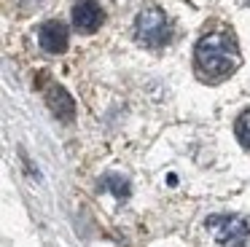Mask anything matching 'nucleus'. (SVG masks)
Segmentation results:
<instances>
[{
    "label": "nucleus",
    "mask_w": 250,
    "mask_h": 247,
    "mask_svg": "<svg viewBox=\"0 0 250 247\" xmlns=\"http://www.w3.org/2000/svg\"><path fill=\"white\" fill-rule=\"evenodd\" d=\"M196 67L205 78L210 81H221L226 75H231L234 70L239 67V48L234 35L218 30V32H207V35L199 38L196 43Z\"/></svg>",
    "instance_id": "1"
},
{
    "label": "nucleus",
    "mask_w": 250,
    "mask_h": 247,
    "mask_svg": "<svg viewBox=\"0 0 250 247\" xmlns=\"http://www.w3.org/2000/svg\"><path fill=\"white\" fill-rule=\"evenodd\" d=\"M135 38L137 43H143L146 48H162L172 38V24H169L167 14L156 5L143 8L135 19Z\"/></svg>",
    "instance_id": "2"
},
{
    "label": "nucleus",
    "mask_w": 250,
    "mask_h": 247,
    "mask_svg": "<svg viewBox=\"0 0 250 247\" xmlns=\"http://www.w3.org/2000/svg\"><path fill=\"white\" fill-rule=\"evenodd\" d=\"M207 228L223 247H242L250 236V223L239 215H212L207 218Z\"/></svg>",
    "instance_id": "3"
},
{
    "label": "nucleus",
    "mask_w": 250,
    "mask_h": 247,
    "mask_svg": "<svg viewBox=\"0 0 250 247\" xmlns=\"http://www.w3.org/2000/svg\"><path fill=\"white\" fill-rule=\"evenodd\" d=\"M70 14H73V27L78 32H86V35L100 30V24L105 21V11L100 8L97 0H78Z\"/></svg>",
    "instance_id": "4"
},
{
    "label": "nucleus",
    "mask_w": 250,
    "mask_h": 247,
    "mask_svg": "<svg viewBox=\"0 0 250 247\" xmlns=\"http://www.w3.org/2000/svg\"><path fill=\"white\" fill-rule=\"evenodd\" d=\"M38 43L43 51L49 54H62L67 48V43H70V35H67V27L62 24V21L51 19V21H43L38 30Z\"/></svg>",
    "instance_id": "5"
},
{
    "label": "nucleus",
    "mask_w": 250,
    "mask_h": 247,
    "mask_svg": "<svg viewBox=\"0 0 250 247\" xmlns=\"http://www.w3.org/2000/svg\"><path fill=\"white\" fill-rule=\"evenodd\" d=\"M46 102H49L51 113H54L57 118H62V121H70L73 116H76V102H73V97L67 94L62 86H51L49 91H46Z\"/></svg>",
    "instance_id": "6"
},
{
    "label": "nucleus",
    "mask_w": 250,
    "mask_h": 247,
    "mask_svg": "<svg viewBox=\"0 0 250 247\" xmlns=\"http://www.w3.org/2000/svg\"><path fill=\"white\" fill-rule=\"evenodd\" d=\"M103 188L105 191H113V196H119V199L129 196V183H126L124 177H119V175H108L103 180Z\"/></svg>",
    "instance_id": "7"
},
{
    "label": "nucleus",
    "mask_w": 250,
    "mask_h": 247,
    "mask_svg": "<svg viewBox=\"0 0 250 247\" xmlns=\"http://www.w3.org/2000/svg\"><path fill=\"white\" fill-rule=\"evenodd\" d=\"M237 137H239V143L245 145V148H250V110H245L242 116L237 118Z\"/></svg>",
    "instance_id": "8"
}]
</instances>
